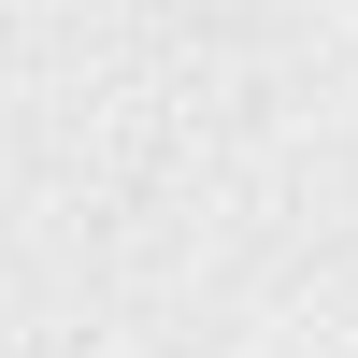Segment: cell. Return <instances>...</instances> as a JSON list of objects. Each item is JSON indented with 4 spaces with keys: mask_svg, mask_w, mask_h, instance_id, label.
I'll return each instance as SVG.
<instances>
[]
</instances>
